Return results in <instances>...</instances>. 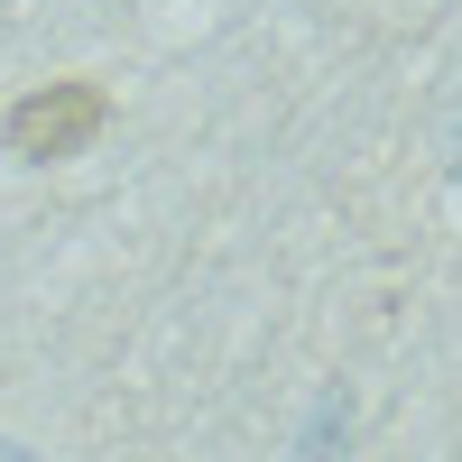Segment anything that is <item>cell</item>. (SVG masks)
<instances>
[{
	"label": "cell",
	"instance_id": "2",
	"mask_svg": "<svg viewBox=\"0 0 462 462\" xmlns=\"http://www.w3.org/2000/svg\"><path fill=\"white\" fill-rule=\"evenodd\" d=\"M0 462H28V453H19V444H0Z\"/></svg>",
	"mask_w": 462,
	"mask_h": 462
},
{
	"label": "cell",
	"instance_id": "1",
	"mask_svg": "<svg viewBox=\"0 0 462 462\" xmlns=\"http://www.w3.org/2000/svg\"><path fill=\"white\" fill-rule=\"evenodd\" d=\"M102 130H111V93L93 84V74H65V84L19 93L10 121H0V139H10L19 167H65V158H84Z\"/></svg>",
	"mask_w": 462,
	"mask_h": 462
}]
</instances>
